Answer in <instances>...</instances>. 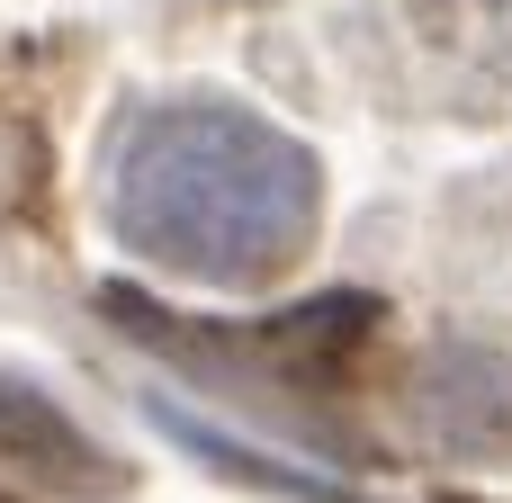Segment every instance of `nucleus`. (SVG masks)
Returning a JSON list of instances; mask_svg holds the SVG:
<instances>
[{
  "label": "nucleus",
  "instance_id": "nucleus-2",
  "mask_svg": "<svg viewBox=\"0 0 512 503\" xmlns=\"http://www.w3.org/2000/svg\"><path fill=\"white\" fill-rule=\"evenodd\" d=\"M0 450H18L27 468H45V477H63V486H117V468L99 459V441L81 432V423H63L36 387H18V378H0Z\"/></svg>",
  "mask_w": 512,
  "mask_h": 503
},
{
  "label": "nucleus",
  "instance_id": "nucleus-1",
  "mask_svg": "<svg viewBox=\"0 0 512 503\" xmlns=\"http://www.w3.org/2000/svg\"><path fill=\"white\" fill-rule=\"evenodd\" d=\"M117 234L207 288L270 279L315 225V162L234 99H162L126 126L108 171Z\"/></svg>",
  "mask_w": 512,
  "mask_h": 503
},
{
  "label": "nucleus",
  "instance_id": "nucleus-3",
  "mask_svg": "<svg viewBox=\"0 0 512 503\" xmlns=\"http://www.w3.org/2000/svg\"><path fill=\"white\" fill-rule=\"evenodd\" d=\"M0 503H9V495H0Z\"/></svg>",
  "mask_w": 512,
  "mask_h": 503
}]
</instances>
